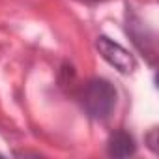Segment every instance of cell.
<instances>
[{
    "label": "cell",
    "instance_id": "1",
    "mask_svg": "<svg viewBox=\"0 0 159 159\" xmlns=\"http://www.w3.org/2000/svg\"><path fill=\"white\" fill-rule=\"evenodd\" d=\"M116 88L105 79H92L83 90V107L94 120H107L116 107Z\"/></svg>",
    "mask_w": 159,
    "mask_h": 159
},
{
    "label": "cell",
    "instance_id": "2",
    "mask_svg": "<svg viewBox=\"0 0 159 159\" xmlns=\"http://www.w3.org/2000/svg\"><path fill=\"white\" fill-rule=\"evenodd\" d=\"M96 49L99 51V54L103 56V60L109 62V64H111L114 69H118L120 73L129 75V73L135 71V67H137L135 56H133L125 47H122L120 43L112 41L111 38L99 36V38L96 39Z\"/></svg>",
    "mask_w": 159,
    "mask_h": 159
},
{
    "label": "cell",
    "instance_id": "3",
    "mask_svg": "<svg viewBox=\"0 0 159 159\" xmlns=\"http://www.w3.org/2000/svg\"><path fill=\"white\" fill-rule=\"evenodd\" d=\"M107 152L112 157H129L137 152L135 139L127 131H114L107 140Z\"/></svg>",
    "mask_w": 159,
    "mask_h": 159
},
{
    "label": "cell",
    "instance_id": "4",
    "mask_svg": "<svg viewBox=\"0 0 159 159\" xmlns=\"http://www.w3.org/2000/svg\"><path fill=\"white\" fill-rule=\"evenodd\" d=\"M81 2H86V4H96V2H103V0H81Z\"/></svg>",
    "mask_w": 159,
    "mask_h": 159
}]
</instances>
